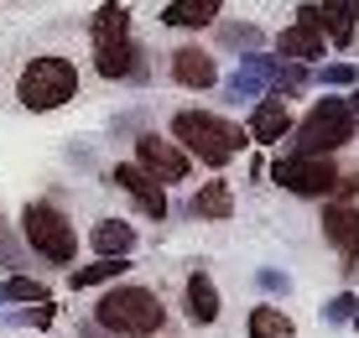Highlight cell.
Listing matches in <instances>:
<instances>
[{
    "label": "cell",
    "mask_w": 359,
    "mask_h": 338,
    "mask_svg": "<svg viewBox=\"0 0 359 338\" xmlns=\"http://www.w3.org/2000/svg\"><path fill=\"white\" fill-rule=\"evenodd\" d=\"M89 42H94V73L104 83H146V53L130 36V11L126 6H99L89 16Z\"/></svg>",
    "instance_id": "6da1fadb"
},
{
    "label": "cell",
    "mask_w": 359,
    "mask_h": 338,
    "mask_svg": "<svg viewBox=\"0 0 359 338\" xmlns=\"http://www.w3.org/2000/svg\"><path fill=\"white\" fill-rule=\"evenodd\" d=\"M172 141L188 151V161H203V167H229L234 156L250 146V135L240 130L229 115H219V109H203V104H188L172 115Z\"/></svg>",
    "instance_id": "7a4b0ae2"
},
{
    "label": "cell",
    "mask_w": 359,
    "mask_h": 338,
    "mask_svg": "<svg viewBox=\"0 0 359 338\" xmlns=\"http://www.w3.org/2000/svg\"><path fill=\"white\" fill-rule=\"evenodd\" d=\"M94 328H104L115 338H151V333L167 328V302L141 281L109 286V292L94 302Z\"/></svg>",
    "instance_id": "3957f363"
},
{
    "label": "cell",
    "mask_w": 359,
    "mask_h": 338,
    "mask_svg": "<svg viewBox=\"0 0 359 338\" xmlns=\"http://www.w3.org/2000/svg\"><path fill=\"white\" fill-rule=\"evenodd\" d=\"M16 99L32 115H53V109L73 104V99H79V62L57 58V53L32 58L27 68H21V79H16Z\"/></svg>",
    "instance_id": "277c9868"
},
{
    "label": "cell",
    "mask_w": 359,
    "mask_h": 338,
    "mask_svg": "<svg viewBox=\"0 0 359 338\" xmlns=\"http://www.w3.org/2000/svg\"><path fill=\"white\" fill-rule=\"evenodd\" d=\"M354 135H359V125L349 115V104H344L339 94H323L292 125V156H333V151H344Z\"/></svg>",
    "instance_id": "5b68a950"
},
{
    "label": "cell",
    "mask_w": 359,
    "mask_h": 338,
    "mask_svg": "<svg viewBox=\"0 0 359 338\" xmlns=\"http://www.w3.org/2000/svg\"><path fill=\"white\" fill-rule=\"evenodd\" d=\"M21 240L32 245V255H42L47 266H68L73 271V255H79V229L53 198H36V203L21 208Z\"/></svg>",
    "instance_id": "8992f818"
},
{
    "label": "cell",
    "mask_w": 359,
    "mask_h": 338,
    "mask_svg": "<svg viewBox=\"0 0 359 338\" xmlns=\"http://www.w3.org/2000/svg\"><path fill=\"white\" fill-rule=\"evenodd\" d=\"M339 161L333 156H276L266 167V177L276 187H287L292 198H313V203H333V187H339Z\"/></svg>",
    "instance_id": "52a82bcc"
},
{
    "label": "cell",
    "mask_w": 359,
    "mask_h": 338,
    "mask_svg": "<svg viewBox=\"0 0 359 338\" xmlns=\"http://www.w3.org/2000/svg\"><path fill=\"white\" fill-rule=\"evenodd\" d=\"M135 167H141L151 182H162V187H172V182H188V177H193V161H188V151H182V146L172 141V135H156V130L135 135Z\"/></svg>",
    "instance_id": "ba28073f"
},
{
    "label": "cell",
    "mask_w": 359,
    "mask_h": 338,
    "mask_svg": "<svg viewBox=\"0 0 359 338\" xmlns=\"http://www.w3.org/2000/svg\"><path fill=\"white\" fill-rule=\"evenodd\" d=\"M109 182H115L120 193H130V203L141 208L146 219H167V187L151 182L135 161H115V167H109Z\"/></svg>",
    "instance_id": "9c48e42d"
},
{
    "label": "cell",
    "mask_w": 359,
    "mask_h": 338,
    "mask_svg": "<svg viewBox=\"0 0 359 338\" xmlns=\"http://www.w3.org/2000/svg\"><path fill=\"white\" fill-rule=\"evenodd\" d=\"M292 109H287V99L281 94H266V99H255L250 104V120H245V135H250L255 146H281L292 135Z\"/></svg>",
    "instance_id": "30bf717a"
},
{
    "label": "cell",
    "mask_w": 359,
    "mask_h": 338,
    "mask_svg": "<svg viewBox=\"0 0 359 338\" xmlns=\"http://www.w3.org/2000/svg\"><path fill=\"white\" fill-rule=\"evenodd\" d=\"M318 224H323V240L344 255V266H359V208L354 203H323V214H318Z\"/></svg>",
    "instance_id": "8fae6325"
},
{
    "label": "cell",
    "mask_w": 359,
    "mask_h": 338,
    "mask_svg": "<svg viewBox=\"0 0 359 338\" xmlns=\"http://www.w3.org/2000/svg\"><path fill=\"white\" fill-rule=\"evenodd\" d=\"M167 73H172V83H177V89H219V62H214V53H208V47H177V53H172V62H167Z\"/></svg>",
    "instance_id": "7c38bea8"
},
{
    "label": "cell",
    "mask_w": 359,
    "mask_h": 338,
    "mask_svg": "<svg viewBox=\"0 0 359 338\" xmlns=\"http://www.w3.org/2000/svg\"><path fill=\"white\" fill-rule=\"evenodd\" d=\"M182 312H188V323H198V328H214L219 323L224 297H219V281L208 276V271H193V276L182 281Z\"/></svg>",
    "instance_id": "4fadbf2b"
},
{
    "label": "cell",
    "mask_w": 359,
    "mask_h": 338,
    "mask_svg": "<svg viewBox=\"0 0 359 338\" xmlns=\"http://www.w3.org/2000/svg\"><path fill=\"white\" fill-rule=\"evenodd\" d=\"M307 6H313L318 32H323L333 47H349L354 42V32H359V0H307Z\"/></svg>",
    "instance_id": "5bb4252c"
},
{
    "label": "cell",
    "mask_w": 359,
    "mask_h": 338,
    "mask_svg": "<svg viewBox=\"0 0 359 338\" xmlns=\"http://www.w3.org/2000/svg\"><path fill=\"white\" fill-rule=\"evenodd\" d=\"M188 219H203V224L234 219V187H229L224 177H208V182L188 198Z\"/></svg>",
    "instance_id": "9a60e30c"
},
{
    "label": "cell",
    "mask_w": 359,
    "mask_h": 338,
    "mask_svg": "<svg viewBox=\"0 0 359 338\" xmlns=\"http://www.w3.org/2000/svg\"><path fill=\"white\" fill-rule=\"evenodd\" d=\"M219 11H224V0H172V6H162V27L203 32V27H219Z\"/></svg>",
    "instance_id": "2e32d148"
},
{
    "label": "cell",
    "mask_w": 359,
    "mask_h": 338,
    "mask_svg": "<svg viewBox=\"0 0 359 338\" xmlns=\"http://www.w3.org/2000/svg\"><path fill=\"white\" fill-rule=\"evenodd\" d=\"M323 42L328 36L318 32V27H302V21H292V27H281L276 36V47H281V62H323Z\"/></svg>",
    "instance_id": "e0dca14e"
},
{
    "label": "cell",
    "mask_w": 359,
    "mask_h": 338,
    "mask_svg": "<svg viewBox=\"0 0 359 338\" xmlns=\"http://www.w3.org/2000/svg\"><path fill=\"white\" fill-rule=\"evenodd\" d=\"M214 42L229 47L234 58L266 53V27H255V21H219V27H214Z\"/></svg>",
    "instance_id": "ac0fdd59"
},
{
    "label": "cell",
    "mask_w": 359,
    "mask_h": 338,
    "mask_svg": "<svg viewBox=\"0 0 359 338\" xmlns=\"http://www.w3.org/2000/svg\"><path fill=\"white\" fill-rule=\"evenodd\" d=\"M245 338H297V323H292V312H281L276 302H261L245 318Z\"/></svg>",
    "instance_id": "d6986e66"
},
{
    "label": "cell",
    "mask_w": 359,
    "mask_h": 338,
    "mask_svg": "<svg viewBox=\"0 0 359 338\" xmlns=\"http://www.w3.org/2000/svg\"><path fill=\"white\" fill-rule=\"evenodd\" d=\"M130 271V255H99V260H89V266H73L68 271V286L73 292H89V286H104V281H115V276H126Z\"/></svg>",
    "instance_id": "ffe728a7"
},
{
    "label": "cell",
    "mask_w": 359,
    "mask_h": 338,
    "mask_svg": "<svg viewBox=\"0 0 359 338\" xmlns=\"http://www.w3.org/2000/svg\"><path fill=\"white\" fill-rule=\"evenodd\" d=\"M89 245H94V255H130V250H135V229H130V224L126 219H99L94 224V234H89Z\"/></svg>",
    "instance_id": "44dd1931"
},
{
    "label": "cell",
    "mask_w": 359,
    "mask_h": 338,
    "mask_svg": "<svg viewBox=\"0 0 359 338\" xmlns=\"http://www.w3.org/2000/svg\"><path fill=\"white\" fill-rule=\"evenodd\" d=\"M47 297H53V292H47L42 281H32V276H6V281H0V307H11V312L32 307V302H47Z\"/></svg>",
    "instance_id": "7402d4cb"
},
{
    "label": "cell",
    "mask_w": 359,
    "mask_h": 338,
    "mask_svg": "<svg viewBox=\"0 0 359 338\" xmlns=\"http://www.w3.org/2000/svg\"><path fill=\"white\" fill-rule=\"evenodd\" d=\"M266 89H271V83L261 79V73H250V68H234V73H229V83H224L219 94H224L229 104H255V99H266Z\"/></svg>",
    "instance_id": "603a6c76"
},
{
    "label": "cell",
    "mask_w": 359,
    "mask_h": 338,
    "mask_svg": "<svg viewBox=\"0 0 359 338\" xmlns=\"http://www.w3.org/2000/svg\"><path fill=\"white\" fill-rule=\"evenodd\" d=\"M313 83H323V89H359V62H323V68L313 73Z\"/></svg>",
    "instance_id": "cb8c5ba5"
},
{
    "label": "cell",
    "mask_w": 359,
    "mask_h": 338,
    "mask_svg": "<svg viewBox=\"0 0 359 338\" xmlns=\"http://www.w3.org/2000/svg\"><path fill=\"white\" fill-rule=\"evenodd\" d=\"M53 318H57V302H53V297H47V302H32V307H16V312H11V323H21V328H36V333L53 328Z\"/></svg>",
    "instance_id": "d4e9b609"
},
{
    "label": "cell",
    "mask_w": 359,
    "mask_h": 338,
    "mask_svg": "<svg viewBox=\"0 0 359 338\" xmlns=\"http://www.w3.org/2000/svg\"><path fill=\"white\" fill-rule=\"evenodd\" d=\"M302 89H313V68H302V62H281V73H276V94L287 99V94H302Z\"/></svg>",
    "instance_id": "484cf974"
},
{
    "label": "cell",
    "mask_w": 359,
    "mask_h": 338,
    "mask_svg": "<svg viewBox=\"0 0 359 338\" xmlns=\"http://www.w3.org/2000/svg\"><path fill=\"white\" fill-rule=\"evenodd\" d=\"M354 312H359V297L354 292H339V297H328V302H323V323L339 328V323H354Z\"/></svg>",
    "instance_id": "4316f807"
},
{
    "label": "cell",
    "mask_w": 359,
    "mask_h": 338,
    "mask_svg": "<svg viewBox=\"0 0 359 338\" xmlns=\"http://www.w3.org/2000/svg\"><path fill=\"white\" fill-rule=\"evenodd\" d=\"M255 286H261V292H281V297H287L292 292V276H287V271H276V266H261V271H255Z\"/></svg>",
    "instance_id": "83f0119b"
},
{
    "label": "cell",
    "mask_w": 359,
    "mask_h": 338,
    "mask_svg": "<svg viewBox=\"0 0 359 338\" xmlns=\"http://www.w3.org/2000/svg\"><path fill=\"white\" fill-rule=\"evenodd\" d=\"M349 198H359V167H344L339 187H333V203H349Z\"/></svg>",
    "instance_id": "f1b7e54d"
},
{
    "label": "cell",
    "mask_w": 359,
    "mask_h": 338,
    "mask_svg": "<svg viewBox=\"0 0 359 338\" xmlns=\"http://www.w3.org/2000/svg\"><path fill=\"white\" fill-rule=\"evenodd\" d=\"M0 266H6V271L21 266V245H16V234H11L6 224H0Z\"/></svg>",
    "instance_id": "f546056e"
},
{
    "label": "cell",
    "mask_w": 359,
    "mask_h": 338,
    "mask_svg": "<svg viewBox=\"0 0 359 338\" xmlns=\"http://www.w3.org/2000/svg\"><path fill=\"white\" fill-rule=\"evenodd\" d=\"M344 104H349V115H354V125H359V89H354L349 99H344Z\"/></svg>",
    "instance_id": "4dcf8cb0"
},
{
    "label": "cell",
    "mask_w": 359,
    "mask_h": 338,
    "mask_svg": "<svg viewBox=\"0 0 359 338\" xmlns=\"http://www.w3.org/2000/svg\"><path fill=\"white\" fill-rule=\"evenodd\" d=\"M354 333H359V312H354Z\"/></svg>",
    "instance_id": "1f68e13d"
},
{
    "label": "cell",
    "mask_w": 359,
    "mask_h": 338,
    "mask_svg": "<svg viewBox=\"0 0 359 338\" xmlns=\"http://www.w3.org/2000/svg\"><path fill=\"white\" fill-rule=\"evenodd\" d=\"M83 338H94V328H83Z\"/></svg>",
    "instance_id": "d6a6232c"
}]
</instances>
